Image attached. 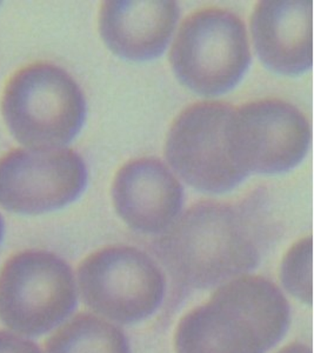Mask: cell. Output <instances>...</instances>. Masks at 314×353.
Segmentation results:
<instances>
[{
    "label": "cell",
    "instance_id": "4fadbf2b",
    "mask_svg": "<svg viewBox=\"0 0 314 353\" xmlns=\"http://www.w3.org/2000/svg\"><path fill=\"white\" fill-rule=\"evenodd\" d=\"M46 353H132L125 333L92 313H81L46 343Z\"/></svg>",
    "mask_w": 314,
    "mask_h": 353
},
{
    "label": "cell",
    "instance_id": "e0dca14e",
    "mask_svg": "<svg viewBox=\"0 0 314 353\" xmlns=\"http://www.w3.org/2000/svg\"><path fill=\"white\" fill-rule=\"evenodd\" d=\"M3 234H4V221L0 214V241L3 239Z\"/></svg>",
    "mask_w": 314,
    "mask_h": 353
},
{
    "label": "cell",
    "instance_id": "8992f818",
    "mask_svg": "<svg viewBox=\"0 0 314 353\" xmlns=\"http://www.w3.org/2000/svg\"><path fill=\"white\" fill-rule=\"evenodd\" d=\"M85 305L119 324H134L157 312L166 293L165 274L154 258L131 246L92 253L78 270Z\"/></svg>",
    "mask_w": 314,
    "mask_h": 353
},
{
    "label": "cell",
    "instance_id": "52a82bcc",
    "mask_svg": "<svg viewBox=\"0 0 314 353\" xmlns=\"http://www.w3.org/2000/svg\"><path fill=\"white\" fill-rule=\"evenodd\" d=\"M311 137L304 113L279 99L252 101L233 109L227 125L232 161L246 176L294 169L306 156Z\"/></svg>",
    "mask_w": 314,
    "mask_h": 353
},
{
    "label": "cell",
    "instance_id": "8fae6325",
    "mask_svg": "<svg viewBox=\"0 0 314 353\" xmlns=\"http://www.w3.org/2000/svg\"><path fill=\"white\" fill-rule=\"evenodd\" d=\"M312 0H265L254 10L251 33L259 59L284 76L312 68Z\"/></svg>",
    "mask_w": 314,
    "mask_h": 353
},
{
    "label": "cell",
    "instance_id": "30bf717a",
    "mask_svg": "<svg viewBox=\"0 0 314 353\" xmlns=\"http://www.w3.org/2000/svg\"><path fill=\"white\" fill-rule=\"evenodd\" d=\"M114 209L131 229L161 234L180 216L184 189L177 176L157 158L126 163L112 184Z\"/></svg>",
    "mask_w": 314,
    "mask_h": 353
},
{
    "label": "cell",
    "instance_id": "2e32d148",
    "mask_svg": "<svg viewBox=\"0 0 314 353\" xmlns=\"http://www.w3.org/2000/svg\"><path fill=\"white\" fill-rule=\"evenodd\" d=\"M277 353H312V349L304 343H292L291 345L285 346Z\"/></svg>",
    "mask_w": 314,
    "mask_h": 353
},
{
    "label": "cell",
    "instance_id": "5bb4252c",
    "mask_svg": "<svg viewBox=\"0 0 314 353\" xmlns=\"http://www.w3.org/2000/svg\"><path fill=\"white\" fill-rule=\"evenodd\" d=\"M280 274L282 285L293 297L312 304V238H304L291 248Z\"/></svg>",
    "mask_w": 314,
    "mask_h": 353
},
{
    "label": "cell",
    "instance_id": "5b68a950",
    "mask_svg": "<svg viewBox=\"0 0 314 353\" xmlns=\"http://www.w3.org/2000/svg\"><path fill=\"white\" fill-rule=\"evenodd\" d=\"M77 297L70 265L49 251L17 253L0 272V321L28 337L61 325L76 309Z\"/></svg>",
    "mask_w": 314,
    "mask_h": 353
},
{
    "label": "cell",
    "instance_id": "ba28073f",
    "mask_svg": "<svg viewBox=\"0 0 314 353\" xmlns=\"http://www.w3.org/2000/svg\"><path fill=\"white\" fill-rule=\"evenodd\" d=\"M233 106L202 101L180 113L169 129L165 154L186 184L200 192H230L246 179L231 157L227 125Z\"/></svg>",
    "mask_w": 314,
    "mask_h": 353
},
{
    "label": "cell",
    "instance_id": "7c38bea8",
    "mask_svg": "<svg viewBox=\"0 0 314 353\" xmlns=\"http://www.w3.org/2000/svg\"><path fill=\"white\" fill-rule=\"evenodd\" d=\"M180 17L176 1H105L99 31L114 54L132 61L156 59L165 52Z\"/></svg>",
    "mask_w": 314,
    "mask_h": 353
},
{
    "label": "cell",
    "instance_id": "277c9868",
    "mask_svg": "<svg viewBox=\"0 0 314 353\" xmlns=\"http://www.w3.org/2000/svg\"><path fill=\"white\" fill-rule=\"evenodd\" d=\"M174 74L202 96L233 90L251 64L245 24L234 13L206 8L186 18L169 54Z\"/></svg>",
    "mask_w": 314,
    "mask_h": 353
},
{
    "label": "cell",
    "instance_id": "9a60e30c",
    "mask_svg": "<svg viewBox=\"0 0 314 353\" xmlns=\"http://www.w3.org/2000/svg\"><path fill=\"white\" fill-rule=\"evenodd\" d=\"M0 353H41L33 341L8 331H0Z\"/></svg>",
    "mask_w": 314,
    "mask_h": 353
},
{
    "label": "cell",
    "instance_id": "7a4b0ae2",
    "mask_svg": "<svg viewBox=\"0 0 314 353\" xmlns=\"http://www.w3.org/2000/svg\"><path fill=\"white\" fill-rule=\"evenodd\" d=\"M291 323L290 304L272 281L242 276L218 286L209 301L182 318L177 353H266Z\"/></svg>",
    "mask_w": 314,
    "mask_h": 353
},
{
    "label": "cell",
    "instance_id": "3957f363",
    "mask_svg": "<svg viewBox=\"0 0 314 353\" xmlns=\"http://www.w3.org/2000/svg\"><path fill=\"white\" fill-rule=\"evenodd\" d=\"M1 112L10 132L28 149H63L81 132L86 101L65 70L38 63L8 81Z\"/></svg>",
    "mask_w": 314,
    "mask_h": 353
},
{
    "label": "cell",
    "instance_id": "9c48e42d",
    "mask_svg": "<svg viewBox=\"0 0 314 353\" xmlns=\"http://www.w3.org/2000/svg\"><path fill=\"white\" fill-rule=\"evenodd\" d=\"M87 179L73 150H13L0 158V205L21 214L51 212L77 201Z\"/></svg>",
    "mask_w": 314,
    "mask_h": 353
},
{
    "label": "cell",
    "instance_id": "6da1fadb",
    "mask_svg": "<svg viewBox=\"0 0 314 353\" xmlns=\"http://www.w3.org/2000/svg\"><path fill=\"white\" fill-rule=\"evenodd\" d=\"M266 193L242 203L199 201L154 241L158 261L182 289L218 288L258 266L273 239Z\"/></svg>",
    "mask_w": 314,
    "mask_h": 353
}]
</instances>
